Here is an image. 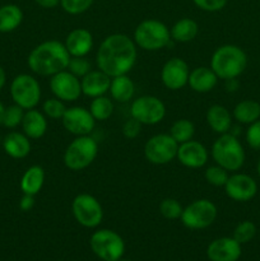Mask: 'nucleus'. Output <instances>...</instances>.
I'll return each mask as SVG.
<instances>
[{"instance_id":"nucleus-1","label":"nucleus","mask_w":260,"mask_h":261,"mask_svg":"<svg viewBox=\"0 0 260 261\" xmlns=\"http://www.w3.org/2000/svg\"><path fill=\"white\" fill-rule=\"evenodd\" d=\"M138 48L125 33H112L99 45L96 54L97 69L111 78L127 74L137 63Z\"/></svg>"},{"instance_id":"nucleus-2","label":"nucleus","mask_w":260,"mask_h":261,"mask_svg":"<svg viewBox=\"0 0 260 261\" xmlns=\"http://www.w3.org/2000/svg\"><path fill=\"white\" fill-rule=\"evenodd\" d=\"M69 60L70 55L64 42L48 40L32 48L28 55L27 65L37 75L53 76L54 74L66 70Z\"/></svg>"},{"instance_id":"nucleus-3","label":"nucleus","mask_w":260,"mask_h":261,"mask_svg":"<svg viewBox=\"0 0 260 261\" xmlns=\"http://www.w3.org/2000/svg\"><path fill=\"white\" fill-rule=\"evenodd\" d=\"M247 66V56L236 45H222L216 48L211 58V69L218 79L239 78Z\"/></svg>"},{"instance_id":"nucleus-4","label":"nucleus","mask_w":260,"mask_h":261,"mask_svg":"<svg viewBox=\"0 0 260 261\" xmlns=\"http://www.w3.org/2000/svg\"><path fill=\"white\" fill-rule=\"evenodd\" d=\"M212 158L216 165L228 172H236L245 163V150L236 135L221 134L212 145Z\"/></svg>"},{"instance_id":"nucleus-5","label":"nucleus","mask_w":260,"mask_h":261,"mask_svg":"<svg viewBox=\"0 0 260 261\" xmlns=\"http://www.w3.org/2000/svg\"><path fill=\"white\" fill-rule=\"evenodd\" d=\"M137 47L144 51H158L170 46V28L158 19L142 20L134 30L133 36Z\"/></svg>"},{"instance_id":"nucleus-6","label":"nucleus","mask_w":260,"mask_h":261,"mask_svg":"<svg viewBox=\"0 0 260 261\" xmlns=\"http://www.w3.org/2000/svg\"><path fill=\"white\" fill-rule=\"evenodd\" d=\"M98 154V144L91 135L75 137L64 152V165L70 171H82L89 167Z\"/></svg>"},{"instance_id":"nucleus-7","label":"nucleus","mask_w":260,"mask_h":261,"mask_svg":"<svg viewBox=\"0 0 260 261\" xmlns=\"http://www.w3.org/2000/svg\"><path fill=\"white\" fill-rule=\"evenodd\" d=\"M93 254L102 261H119L125 252V242L117 232L112 229H97L89 239Z\"/></svg>"},{"instance_id":"nucleus-8","label":"nucleus","mask_w":260,"mask_h":261,"mask_svg":"<svg viewBox=\"0 0 260 261\" xmlns=\"http://www.w3.org/2000/svg\"><path fill=\"white\" fill-rule=\"evenodd\" d=\"M217 206L209 199H196L184 208L180 219L189 229H205L214 223L217 218Z\"/></svg>"},{"instance_id":"nucleus-9","label":"nucleus","mask_w":260,"mask_h":261,"mask_svg":"<svg viewBox=\"0 0 260 261\" xmlns=\"http://www.w3.org/2000/svg\"><path fill=\"white\" fill-rule=\"evenodd\" d=\"M41 86L31 74H18L10 83V97L23 110L36 109L41 101Z\"/></svg>"},{"instance_id":"nucleus-10","label":"nucleus","mask_w":260,"mask_h":261,"mask_svg":"<svg viewBox=\"0 0 260 261\" xmlns=\"http://www.w3.org/2000/svg\"><path fill=\"white\" fill-rule=\"evenodd\" d=\"M71 212L75 221L86 228H96L102 223L103 209L91 194H79L71 201Z\"/></svg>"},{"instance_id":"nucleus-11","label":"nucleus","mask_w":260,"mask_h":261,"mask_svg":"<svg viewBox=\"0 0 260 261\" xmlns=\"http://www.w3.org/2000/svg\"><path fill=\"white\" fill-rule=\"evenodd\" d=\"M177 148L178 143L170 134L153 135L144 145V157L152 165H167L176 158Z\"/></svg>"},{"instance_id":"nucleus-12","label":"nucleus","mask_w":260,"mask_h":261,"mask_svg":"<svg viewBox=\"0 0 260 261\" xmlns=\"http://www.w3.org/2000/svg\"><path fill=\"white\" fill-rule=\"evenodd\" d=\"M130 116L142 125H157L165 119L166 106L155 96L138 97L130 105Z\"/></svg>"},{"instance_id":"nucleus-13","label":"nucleus","mask_w":260,"mask_h":261,"mask_svg":"<svg viewBox=\"0 0 260 261\" xmlns=\"http://www.w3.org/2000/svg\"><path fill=\"white\" fill-rule=\"evenodd\" d=\"M64 129L75 137L91 135L96 126V120L92 116L88 109L82 106H73L66 109L63 119Z\"/></svg>"},{"instance_id":"nucleus-14","label":"nucleus","mask_w":260,"mask_h":261,"mask_svg":"<svg viewBox=\"0 0 260 261\" xmlns=\"http://www.w3.org/2000/svg\"><path fill=\"white\" fill-rule=\"evenodd\" d=\"M51 93L64 102H74L82 96L81 79L69 70H63L50 76Z\"/></svg>"},{"instance_id":"nucleus-15","label":"nucleus","mask_w":260,"mask_h":261,"mask_svg":"<svg viewBox=\"0 0 260 261\" xmlns=\"http://www.w3.org/2000/svg\"><path fill=\"white\" fill-rule=\"evenodd\" d=\"M190 68L184 59L171 58L161 69V81L170 91H178L188 84Z\"/></svg>"},{"instance_id":"nucleus-16","label":"nucleus","mask_w":260,"mask_h":261,"mask_svg":"<svg viewBox=\"0 0 260 261\" xmlns=\"http://www.w3.org/2000/svg\"><path fill=\"white\" fill-rule=\"evenodd\" d=\"M223 188L227 196L239 203L251 200L257 193L256 181L246 173H233L228 176V180Z\"/></svg>"},{"instance_id":"nucleus-17","label":"nucleus","mask_w":260,"mask_h":261,"mask_svg":"<svg viewBox=\"0 0 260 261\" xmlns=\"http://www.w3.org/2000/svg\"><path fill=\"white\" fill-rule=\"evenodd\" d=\"M176 158L184 167L196 170L206 165L209 160V153L205 145L191 139L189 142L178 144Z\"/></svg>"},{"instance_id":"nucleus-18","label":"nucleus","mask_w":260,"mask_h":261,"mask_svg":"<svg viewBox=\"0 0 260 261\" xmlns=\"http://www.w3.org/2000/svg\"><path fill=\"white\" fill-rule=\"evenodd\" d=\"M241 244L233 237H221L206 247V257L211 261H237L241 257Z\"/></svg>"},{"instance_id":"nucleus-19","label":"nucleus","mask_w":260,"mask_h":261,"mask_svg":"<svg viewBox=\"0 0 260 261\" xmlns=\"http://www.w3.org/2000/svg\"><path fill=\"white\" fill-rule=\"evenodd\" d=\"M110 83H111V76L107 75L99 69H96V70L92 69L88 74H86L81 79L82 94L91 97V98L103 96L109 92Z\"/></svg>"},{"instance_id":"nucleus-20","label":"nucleus","mask_w":260,"mask_h":261,"mask_svg":"<svg viewBox=\"0 0 260 261\" xmlns=\"http://www.w3.org/2000/svg\"><path fill=\"white\" fill-rule=\"evenodd\" d=\"M64 45L70 56H87L93 48V36L86 28H75L68 33Z\"/></svg>"},{"instance_id":"nucleus-21","label":"nucleus","mask_w":260,"mask_h":261,"mask_svg":"<svg viewBox=\"0 0 260 261\" xmlns=\"http://www.w3.org/2000/svg\"><path fill=\"white\" fill-rule=\"evenodd\" d=\"M218 83V76L213 70L206 66H198L190 70L188 86L196 93H208L213 91Z\"/></svg>"},{"instance_id":"nucleus-22","label":"nucleus","mask_w":260,"mask_h":261,"mask_svg":"<svg viewBox=\"0 0 260 261\" xmlns=\"http://www.w3.org/2000/svg\"><path fill=\"white\" fill-rule=\"evenodd\" d=\"M3 149L13 160H23L31 153L30 138L24 133L10 132L3 138Z\"/></svg>"},{"instance_id":"nucleus-23","label":"nucleus","mask_w":260,"mask_h":261,"mask_svg":"<svg viewBox=\"0 0 260 261\" xmlns=\"http://www.w3.org/2000/svg\"><path fill=\"white\" fill-rule=\"evenodd\" d=\"M20 126L30 139H41L47 132V117L36 109L25 110Z\"/></svg>"},{"instance_id":"nucleus-24","label":"nucleus","mask_w":260,"mask_h":261,"mask_svg":"<svg viewBox=\"0 0 260 261\" xmlns=\"http://www.w3.org/2000/svg\"><path fill=\"white\" fill-rule=\"evenodd\" d=\"M206 124L217 134H226L232 129V115L222 105H212L205 114Z\"/></svg>"},{"instance_id":"nucleus-25","label":"nucleus","mask_w":260,"mask_h":261,"mask_svg":"<svg viewBox=\"0 0 260 261\" xmlns=\"http://www.w3.org/2000/svg\"><path fill=\"white\" fill-rule=\"evenodd\" d=\"M109 92L114 101L119 103H127L134 98L135 84L127 74L114 76L111 78Z\"/></svg>"},{"instance_id":"nucleus-26","label":"nucleus","mask_w":260,"mask_h":261,"mask_svg":"<svg viewBox=\"0 0 260 261\" xmlns=\"http://www.w3.org/2000/svg\"><path fill=\"white\" fill-rule=\"evenodd\" d=\"M45 170L41 166H31L24 171L22 178H20V190L23 194L36 196L45 184Z\"/></svg>"},{"instance_id":"nucleus-27","label":"nucleus","mask_w":260,"mask_h":261,"mask_svg":"<svg viewBox=\"0 0 260 261\" xmlns=\"http://www.w3.org/2000/svg\"><path fill=\"white\" fill-rule=\"evenodd\" d=\"M170 33L175 42L188 43L198 36L199 25L191 18H181L170 28Z\"/></svg>"},{"instance_id":"nucleus-28","label":"nucleus","mask_w":260,"mask_h":261,"mask_svg":"<svg viewBox=\"0 0 260 261\" xmlns=\"http://www.w3.org/2000/svg\"><path fill=\"white\" fill-rule=\"evenodd\" d=\"M23 22V12L17 4H5L0 7V33H10Z\"/></svg>"},{"instance_id":"nucleus-29","label":"nucleus","mask_w":260,"mask_h":261,"mask_svg":"<svg viewBox=\"0 0 260 261\" xmlns=\"http://www.w3.org/2000/svg\"><path fill=\"white\" fill-rule=\"evenodd\" d=\"M232 116L239 124H252L260 119V103L254 99H244L235 106Z\"/></svg>"},{"instance_id":"nucleus-30","label":"nucleus","mask_w":260,"mask_h":261,"mask_svg":"<svg viewBox=\"0 0 260 261\" xmlns=\"http://www.w3.org/2000/svg\"><path fill=\"white\" fill-rule=\"evenodd\" d=\"M89 112L94 117L96 121H106L114 114V99L107 96H98L92 98L89 103Z\"/></svg>"},{"instance_id":"nucleus-31","label":"nucleus","mask_w":260,"mask_h":261,"mask_svg":"<svg viewBox=\"0 0 260 261\" xmlns=\"http://www.w3.org/2000/svg\"><path fill=\"white\" fill-rule=\"evenodd\" d=\"M168 134L178 143H185L193 139L194 134H195V126L193 122L188 119H178L171 125V129Z\"/></svg>"},{"instance_id":"nucleus-32","label":"nucleus","mask_w":260,"mask_h":261,"mask_svg":"<svg viewBox=\"0 0 260 261\" xmlns=\"http://www.w3.org/2000/svg\"><path fill=\"white\" fill-rule=\"evenodd\" d=\"M228 171H226L218 165L209 166L204 172L205 181L214 188H223L228 180Z\"/></svg>"},{"instance_id":"nucleus-33","label":"nucleus","mask_w":260,"mask_h":261,"mask_svg":"<svg viewBox=\"0 0 260 261\" xmlns=\"http://www.w3.org/2000/svg\"><path fill=\"white\" fill-rule=\"evenodd\" d=\"M184 206L178 200L173 198H166L161 201L160 204V213L163 218L170 219V221H175V219H180L181 214H183Z\"/></svg>"},{"instance_id":"nucleus-34","label":"nucleus","mask_w":260,"mask_h":261,"mask_svg":"<svg viewBox=\"0 0 260 261\" xmlns=\"http://www.w3.org/2000/svg\"><path fill=\"white\" fill-rule=\"evenodd\" d=\"M25 110L19 107L18 105H12V106L5 107L4 116H3V126L7 129H15L19 125H22L23 116H24Z\"/></svg>"},{"instance_id":"nucleus-35","label":"nucleus","mask_w":260,"mask_h":261,"mask_svg":"<svg viewBox=\"0 0 260 261\" xmlns=\"http://www.w3.org/2000/svg\"><path fill=\"white\" fill-rule=\"evenodd\" d=\"M66 109H68V107L65 106V102L56 98V97L46 99L42 105V112L45 114V116L53 120L63 119Z\"/></svg>"},{"instance_id":"nucleus-36","label":"nucleus","mask_w":260,"mask_h":261,"mask_svg":"<svg viewBox=\"0 0 260 261\" xmlns=\"http://www.w3.org/2000/svg\"><path fill=\"white\" fill-rule=\"evenodd\" d=\"M255 234H256V226H255L251 221H244L241 222V223L237 224L232 237H233L239 244L244 245L251 241L255 237Z\"/></svg>"},{"instance_id":"nucleus-37","label":"nucleus","mask_w":260,"mask_h":261,"mask_svg":"<svg viewBox=\"0 0 260 261\" xmlns=\"http://www.w3.org/2000/svg\"><path fill=\"white\" fill-rule=\"evenodd\" d=\"M66 70H69L71 74L82 79L86 74H88L92 70V64L86 56H70Z\"/></svg>"},{"instance_id":"nucleus-38","label":"nucleus","mask_w":260,"mask_h":261,"mask_svg":"<svg viewBox=\"0 0 260 261\" xmlns=\"http://www.w3.org/2000/svg\"><path fill=\"white\" fill-rule=\"evenodd\" d=\"M94 0H60V5L65 13L78 15L86 13L92 7Z\"/></svg>"},{"instance_id":"nucleus-39","label":"nucleus","mask_w":260,"mask_h":261,"mask_svg":"<svg viewBox=\"0 0 260 261\" xmlns=\"http://www.w3.org/2000/svg\"><path fill=\"white\" fill-rule=\"evenodd\" d=\"M246 142L250 148L260 150V119L249 125L246 130Z\"/></svg>"},{"instance_id":"nucleus-40","label":"nucleus","mask_w":260,"mask_h":261,"mask_svg":"<svg viewBox=\"0 0 260 261\" xmlns=\"http://www.w3.org/2000/svg\"><path fill=\"white\" fill-rule=\"evenodd\" d=\"M142 126L143 125L140 124L138 120H135L134 117L130 116V119H127L126 121L124 122L121 127V133L126 139H135V138L139 137L140 132H142Z\"/></svg>"},{"instance_id":"nucleus-41","label":"nucleus","mask_w":260,"mask_h":261,"mask_svg":"<svg viewBox=\"0 0 260 261\" xmlns=\"http://www.w3.org/2000/svg\"><path fill=\"white\" fill-rule=\"evenodd\" d=\"M227 2H228V0H193V3L199 8V9L209 13L222 10L226 7Z\"/></svg>"},{"instance_id":"nucleus-42","label":"nucleus","mask_w":260,"mask_h":261,"mask_svg":"<svg viewBox=\"0 0 260 261\" xmlns=\"http://www.w3.org/2000/svg\"><path fill=\"white\" fill-rule=\"evenodd\" d=\"M35 206V196L23 194L19 200V209L22 212H30Z\"/></svg>"},{"instance_id":"nucleus-43","label":"nucleus","mask_w":260,"mask_h":261,"mask_svg":"<svg viewBox=\"0 0 260 261\" xmlns=\"http://www.w3.org/2000/svg\"><path fill=\"white\" fill-rule=\"evenodd\" d=\"M35 3L45 9H53L60 4V0H35Z\"/></svg>"},{"instance_id":"nucleus-44","label":"nucleus","mask_w":260,"mask_h":261,"mask_svg":"<svg viewBox=\"0 0 260 261\" xmlns=\"http://www.w3.org/2000/svg\"><path fill=\"white\" fill-rule=\"evenodd\" d=\"M224 82H226V83H224V87H226L227 92H236L237 89H239L240 83H239V81H237V78L227 79V81H224Z\"/></svg>"},{"instance_id":"nucleus-45","label":"nucleus","mask_w":260,"mask_h":261,"mask_svg":"<svg viewBox=\"0 0 260 261\" xmlns=\"http://www.w3.org/2000/svg\"><path fill=\"white\" fill-rule=\"evenodd\" d=\"M5 84H7V73H5L4 68L0 65V91L4 88Z\"/></svg>"},{"instance_id":"nucleus-46","label":"nucleus","mask_w":260,"mask_h":261,"mask_svg":"<svg viewBox=\"0 0 260 261\" xmlns=\"http://www.w3.org/2000/svg\"><path fill=\"white\" fill-rule=\"evenodd\" d=\"M4 111H5V106L3 105V102L0 101V125L3 124V116H4Z\"/></svg>"},{"instance_id":"nucleus-47","label":"nucleus","mask_w":260,"mask_h":261,"mask_svg":"<svg viewBox=\"0 0 260 261\" xmlns=\"http://www.w3.org/2000/svg\"><path fill=\"white\" fill-rule=\"evenodd\" d=\"M256 170H257V175H259V177H260V158H259V161H257Z\"/></svg>"},{"instance_id":"nucleus-48","label":"nucleus","mask_w":260,"mask_h":261,"mask_svg":"<svg viewBox=\"0 0 260 261\" xmlns=\"http://www.w3.org/2000/svg\"><path fill=\"white\" fill-rule=\"evenodd\" d=\"M2 143H3V138L0 137V144H2Z\"/></svg>"},{"instance_id":"nucleus-49","label":"nucleus","mask_w":260,"mask_h":261,"mask_svg":"<svg viewBox=\"0 0 260 261\" xmlns=\"http://www.w3.org/2000/svg\"><path fill=\"white\" fill-rule=\"evenodd\" d=\"M119 261H132V260H121V259H120Z\"/></svg>"}]
</instances>
